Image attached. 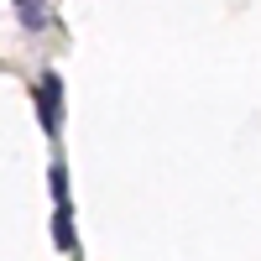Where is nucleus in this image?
I'll return each mask as SVG.
<instances>
[{
    "label": "nucleus",
    "mask_w": 261,
    "mask_h": 261,
    "mask_svg": "<svg viewBox=\"0 0 261 261\" xmlns=\"http://www.w3.org/2000/svg\"><path fill=\"white\" fill-rule=\"evenodd\" d=\"M16 6H27V0H16Z\"/></svg>",
    "instance_id": "4"
},
{
    "label": "nucleus",
    "mask_w": 261,
    "mask_h": 261,
    "mask_svg": "<svg viewBox=\"0 0 261 261\" xmlns=\"http://www.w3.org/2000/svg\"><path fill=\"white\" fill-rule=\"evenodd\" d=\"M21 21H27V27L37 32V27H47V11H42V6H32V0H27V6H21Z\"/></svg>",
    "instance_id": "3"
},
{
    "label": "nucleus",
    "mask_w": 261,
    "mask_h": 261,
    "mask_svg": "<svg viewBox=\"0 0 261 261\" xmlns=\"http://www.w3.org/2000/svg\"><path fill=\"white\" fill-rule=\"evenodd\" d=\"M53 225H58V246L68 251V246H73V225H68V209H63V204H58V220H53Z\"/></svg>",
    "instance_id": "2"
},
{
    "label": "nucleus",
    "mask_w": 261,
    "mask_h": 261,
    "mask_svg": "<svg viewBox=\"0 0 261 261\" xmlns=\"http://www.w3.org/2000/svg\"><path fill=\"white\" fill-rule=\"evenodd\" d=\"M37 94H42V125H47V130H58V73H42Z\"/></svg>",
    "instance_id": "1"
}]
</instances>
